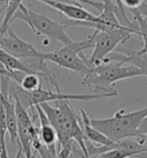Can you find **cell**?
Masks as SVG:
<instances>
[{
  "label": "cell",
  "instance_id": "1",
  "mask_svg": "<svg viewBox=\"0 0 147 158\" xmlns=\"http://www.w3.org/2000/svg\"><path fill=\"white\" fill-rule=\"evenodd\" d=\"M55 103L56 107L51 106L48 103H43L40 106L56 131L59 145L62 147L70 142H76L85 158H91L87 152L86 137L83 133L81 117L74 111L69 101H59Z\"/></svg>",
  "mask_w": 147,
  "mask_h": 158
},
{
  "label": "cell",
  "instance_id": "2",
  "mask_svg": "<svg viewBox=\"0 0 147 158\" xmlns=\"http://www.w3.org/2000/svg\"><path fill=\"white\" fill-rule=\"evenodd\" d=\"M146 115L147 107L133 112L118 110L110 118L90 119V123L95 129L107 136L112 142H120L125 139L143 137L139 134V126Z\"/></svg>",
  "mask_w": 147,
  "mask_h": 158
},
{
  "label": "cell",
  "instance_id": "3",
  "mask_svg": "<svg viewBox=\"0 0 147 158\" xmlns=\"http://www.w3.org/2000/svg\"><path fill=\"white\" fill-rule=\"evenodd\" d=\"M144 75L143 70L134 65H124L123 62H107L92 67L83 76L82 84L102 92H117L113 84L121 80Z\"/></svg>",
  "mask_w": 147,
  "mask_h": 158
},
{
  "label": "cell",
  "instance_id": "4",
  "mask_svg": "<svg viewBox=\"0 0 147 158\" xmlns=\"http://www.w3.org/2000/svg\"><path fill=\"white\" fill-rule=\"evenodd\" d=\"M97 30H93L87 40L82 42H73L70 44L63 45L53 52H40V60L51 61L56 64L59 67L73 70L84 76L92 68L89 58L83 54V51L94 46V40Z\"/></svg>",
  "mask_w": 147,
  "mask_h": 158
},
{
  "label": "cell",
  "instance_id": "5",
  "mask_svg": "<svg viewBox=\"0 0 147 158\" xmlns=\"http://www.w3.org/2000/svg\"><path fill=\"white\" fill-rule=\"evenodd\" d=\"M56 91L52 90H43L42 88L37 89L35 91H26L18 85V83L14 85L13 89L9 87L10 95L18 99L26 109H31L36 105H40L43 103H50V102H59V101H94V99H101V98H108V97H115L118 95V92H101V94H62L59 89V84L55 85Z\"/></svg>",
  "mask_w": 147,
  "mask_h": 158
},
{
  "label": "cell",
  "instance_id": "6",
  "mask_svg": "<svg viewBox=\"0 0 147 158\" xmlns=\"http://www.w3.org/2000/svg\"><path fill=\"white\" fill-rule=\"evenodd\" d=\"M14 20H21L23 22H26L37 36H45L53 40L60 42L63 45L70 44L74 42L66 34V29L68 28L66 23L55 22L46 15L31 10L23 4L15 13L13 21Z\"/></svg>",
  "mask_w": 147,
  "mask_h": 158
},
{
  "label": "cell",
  "instance_id": "7",
  "mask_svg": "<svg viewBox=\"0 0 147 158\" xmlns=\"http://www.w3.org/2000/svg\"><path fill=\"white\" fill-rule=\"evenodd\" d=\"M132 36H139L138 31L132 30L130 28L115 29L110 31H98L95 34L94 46L89 61L92 67L101 65L107 58L109 53H112L115 48L121 43H125Z\"/></svg>",
  "mask_w": 147,
  "mask_h": 158
},
{
  "label": "cell",
  "instance_id": "8",
  "mask_svg": "<svg viewBox=\"0 0 147 158\" xmlns=\"http://www.w3.org/2000/svg\"><path fill=\"white\" fill-rule=\"evenodd\" d=\"M0 48L18 59H39L40 52L32 44L21 40L9 28L5 35L0 36Z\"/></svg>",
  "mask_w": 147,
  "mask_h": 158
},
{
  "label": "cell",
  "instance_id": "9",
  "mask_svg": "<svg viewBox=\"0 0 147 158\" xmlns=\"http://www.w3.org/2000/svg\"><path fill=\"white\" fill-rule=\"evenodd\" d=\"M45 5L51 6L55 10L60 12L65 16L69 19L70 21H89L93 23V30H95L97 24L99 22V18L94 14L90 13L89 10L83 8L81 5H73L63 1H47Z\"/></svg>",
  "mask_w": 147,
  "mask_h": 158
},
{
  "label": "cell",
  "instance_id": "10",
  "mask_svg": "<svg viewBox=\"0 0 147 158\" xmlns=\"http://www.w3.org/2000/svg\"><path fill=\"white\" fill-rule=\"evenodd\" d=\"M35 110L37 111V114L40 121V127H39V140L43 142L48 149H56V141H58V134L54 129L48 118L46 117L45 112L43 111L42 106L36 105Z\"/></svg>",
  "mask_w": 147,
  "mask_h": 158
},
{
  "label": "cell",
  "instance_id": "11",
  "mask_svg": "<svg viewBox=\"0 0 147 158\" xmlns=\"http://www.w3.org/2000/svg\"><path fill=\"white\" fill-rule=\"evenodd\" d=\"M81 119H82V129H83V133H84V135L86 137L87 141H90L91 143L93 144L98 145H113L114 144V142L109 140L108 137L106 135H104L101 132H99L98 129H95L93 126L91 125L90 123V117H89V114L85 112L84 110H81Z\"/></svg>",
  "mask_w": 147,
  "mask_h": 158
},
{
  "label": "cell",
  "instance_id": "12",
  "mask_svg": "<svg viewBox=\"0 0 147 158\" xmlns=\"http://www.w3.org/2000/svg\"><path fill=\"white\" fill-rule=\"evenodd\" d=\"M123 62V64H131V65H134L138 68L143 70L144 75L147 76V57L146 54H137L136 52L133 53H126V54H123L121 52H117V54L114 53V56L110 58H106L104 60L102 64H107V62Z\"/></svg>",
  "mask_w": 147,
  "mask_h": 158
},
{
  "label": "cell",
  "instance_id": "13",
  "mask_svg": "<svg viewBox=\"0 0 147 158\" xmlns=\"http://www.w3.org/2000/svg\"><path fill=\"white\" fill-rule=\"evenodd\" d=\"M130 10H131V13H132V15H133L134 20L137 21L139 36H141L143 43H144L143 48L139 50V51H137L136 53H137V54H141V56H144V54H147V20L138 13L137 8L130 9Z\"/></svg>",
  "mask_w": 147,
  "mask_h": 158
},
{
  "label": "cell",
  "instance_id": "14",
  "mask_svg": "<svg viewBox=\"0 0 147 158\" xmlns=\"http://www.w3.org/2000/svg\"><path fill=\"white\" fill-rule=\"evenodd\" d=\"M40 76L38 74H26L23 79L20 82V87L26 91H35L37 89L42 88V82H40Z\"/></svg>",
  "mask_w": 147,
  "mask_h": 158
},
{
  "label": "cell",
  "instance_id": "15",
  "mask_svg": "<svg viewBox=\"0 0 147 158\" xmlns=\"http://www.w3.org/2000/svg\"><path fill=\"white\" fill-rule=\"evenodd\" d=\"M134 156L136 155L133 152L126 151V150L121 149V148H115V149L106 151V152L99 155V156H97L94 158H130V157H134Z\"/></svg>",
  "mask_w": 147,
  "mask_h": 158
},
{
  "label": "cell",
  "instance_id": "16",
  "mask_svg": "<svg viewBox=\"0 0 147 158\" xmlns=\"http://www.w3.org/2000/svg\"><path fill=\"white\" fill-rule=\"evenodd\" d=\"M74 151V142H70L68 144L60 147V150L58 151L56 158H70V155Z\"/></svg>",
  "mask_w": 147,
  "mask_h": 158
},
{
  "label": "cell",
  "instance_id": "17",
  "mask_svg": "<svg viewBox=\"0 0 147 158\" xmlns=\"http://www.w3.org/2000/svg\"><path fill=\"white\" fill-rule=\"evenodd\" d=\"M123 5L130 9H136L138 8L140 5L144 2V0H122Z\"/></svg>",
  "mask_w": 147,
  "mask_h": 158
},
{
  "label": "cell",
  "instance_id": "18",
  "mask_svg": "<svg viewBox=\"0 0 147 158\" xmlns=\"http://www.w3.org/2000/svg\"><path fill=\"white\" fill-rule=\"evenodd\" d=\"M139 134L147 139V115H146V118L141 121L140 126H139Z\"/></svg>",
  "mask_w": 147,
  "mask_h": 158
},
{
  "label": "cell",
  "instance_id": "19",
  "mask_svg": "<svg viewBox=\"0 0 147 158\" xmlns=\"http://www.w3.org/2000/svg\"><path fill=\"white\" fill-rule=\"evenodd\" d=\"M137 10H138V13L140 14L141 16H144V18L147 20V4L145 2V1H144L143 4L137 8Z\"/></svg>",
  "mask_w": 147,
  "mask_h": 158
},
{
  "label": "cell",
  "instance_id": "20",
  "mask_svg": "<svg viewBox=\"0 0 147 158\" xmlns=\"http://www.w3.org/2000/svg\"><path fill=\"white\" fill-rule=\"evenodd\" d=\"M136 158H147V150L146 151H144V152H141V154L137 155V156H134Z\"/></svg>",
  "mask_w": 147,
  "mask_h": 158
}]
</instances>
